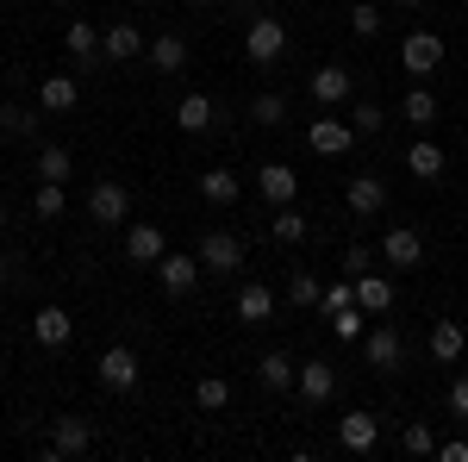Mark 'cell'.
Here are the masks:
<instances>
[{"instance_id": "cb8c5ba5", "label": "cell", "mask_w": 468, "mask_h": 462, "mask_svg": "<svg viewBox=\"0 0 468 462\" xmlns=\"http://www.w3.org/2000/svg\"><path fill=\"white\" fill-rule=\"evenodd\" d=\"M75 101H81L75 75H44V88H37V107H44V113H69Z\"/></svg>"}, {"instance_id": "ffe728a7", "label": "cell", "mask_w": 468, "mask_h": 462, "mask_svg": "<svg viewBox=\"0 0 468 462\" xmlns=\"http://www.w3.org/2000/svg\"><path fill=\"white\" fill-rule=\"evenodd\" d=\"M163 231H156V225H125V256H132V263H150V269H156V263H163Z\"/></svg>"}, {"instance_id": "52a82bcc", "label": "cell", "mask_w": 468, "mask_h": 462, "mask_svg": "<svg viewBox=\"0 0 468 462\" xmlns=\"http://www.w3.org/2000/svg\"><path fill=\"white\" fill-rule=\"evenodd\" d=\"M144 57V32L132 26V19H119L101 32V63H138Z\"/></svg>"}, {"instance_id": "7c38bea8", "label": "cell", "mask_w": 468, "mask_h": 462, "mask_svg": "<svg viewBox=\"0 0 468 462\" xmlns=\"http://www.w3.org/2000/svg\"><path fill=\"white\" fill-rule=\"evenodd\" d=\"M88 450H94V425L75 419V413H63L57 431H50V457H88Z\"/></svg>"}, {"instance_id": "5bb4252c", "label": "cell", "mask_w": 468, "mask_h": 462, "mask_svg": "<svg viewBox=\"0 0 468 462\" xmlns=\"http://www.w3.org/2000/svg\"><path fill=\"white\" fill-rule=\"evenodd\" d=\"M256 194H262L269 207H288L293 194H300V176H293L288 163H262V169H256Z\"/></svg>"}, {"instance_id": "e575fe53", "label": "cell", "mask_w": 468, "mask_h": 462, "mask_svg": "<svg viewBox=\"0 0 468 462\" xmlns=\"http://www.w3.org/2000/svg\"><path fill=\"white\" fill-rule=\"evenodd\" d=\"M399 450H406V457H437V437H431V425H425V419H412V425L399 431Z\"/></svg>"}, {"instance_id": "836d02e7", "label": "cell", "mask_w": 468, "mask_h": 462, "mask_svg": "<svg viewBox=\"0 0 468 462\" xmlns=\"http://www.w3.org/2000/svg\"><path fill=\"white\" fill-rule=\"evenodd\" d=\"M32 132H37V119L19 107V101H6V107H0V138H32Z\"/></svg>"}, {"instance_id": "2e32d148", "label": "cell", "mask_w": 468, "mask_h": 462, "mask_svg": "<svg viewBox=\"0 0 468 462\" xmlns=\"http://www.w3.org/2000/svg\"><path fill=\"white\" fill-rule=\"evenodd\" d=\"M344 200H350V213H356V219H375L381 207H388V181H381V176H350Z\"/></svg>"}, {"instance_id": "ab89813d", "label": "cell", "mask_w": 468, "mask_h": 462, "mask_svg": "<svg viewBox=\"0 0 468 462\" xmlns=\"http://www.w3.org/2000/svg\"><path fill=\"white\" fill-rule=\"evenodd\" d=\"M350 125H356V138H375V132L388 125V113L375 107V101H362V107H350Z\"/></svg>"}, {"instance_id": "f6af8a7d", "label": "cell", "mask_w": 468, "mask_h": 462, "mask_svg": "<svg viewBox=\"0 0 468 462\" xmlns=\"http://www.w3.org/2000/svg\"><path fill=\"white\" fill-rule=\"evenodd\" d=\"M399 6H425V0H399Z\"/></svg>"}, {"instance_id": "7bdbcfd3", "label": "cell", "mask_w": 468, "mask_h": 462, "mask_svg": "<svg viewBox=\"0 0 468 462\" xmlns=\"http://www.w3.org/2000/svg\"><path fill=\"white\" fill-rule=\"evenodd\" d=\"M437 457H443V462H468V437H450V444H437Z\"/></svg>"}, {"instance_id": "74e56055", "label": "cell", "mask_w": 468, "mask_h": 462, "mask_svg": "<svg viewBox=\"0 0 468 462\" xmlns=\"http://www.w3.org/2000/svg\"><path fill=\"white\" fill-rule=\"evenodd\" d=\"M319 306H324V313H344V306H356V282H350V275H344V282H324Z\"/></svg>"}, {"instance_id": "d4e9b609", "label": "cell", "mask_w": 468, "mask_h": 462, "mask_svg": "<svg viewBox=\"0 0 468 462\" xmlns=\"http://www.w3.org/2000/svg\"><path fill=\"white\" fill-rule=\"evenodd\" d=\"M356 306H362V313H388V306H394V282L375 275V269L356 275Z\"/></svg>"}, {"instance_id": "e0dca14e", "label": "cell", "mask_w": 468, "mask_h": 462, "mask_svg": "<svg viewBox=\"0 0 468 462\" xmlns=\"http://www.w3.org/2000/svg\"><path fill=\"white\" fill-rule=\"evenodd\" d=\"M69 313H63V306H37L32 313V338L37 344H44V350H63V344H69Z\"/></svg>"}, {"instance_id": "ac0fdd59", "label": "cell", "mask_w": 468, "mask_h": 462, "mask_svg": "<svg viewBox=\"0 0 468 462\" xmlns=\"http://www.w3.org/2000/svg\"><path fill=\"white\" fill-rule=\"evenodd\" d=\"M176 125H181V132H213V125H218V107H213V94H181V107H176Z\"/></svg>"}, {"instance_id": "d6a6232c", "label": "cell", "mask_w": 468, "mask_h": 462, "mask_svg": "<svg viewBox=\"0 0 468 462\" xmlns=\"http://www.w3.org/2000/svg\"><path fill=\"white\" fill-rule=\"evenodd\" d=\"M32 213H37V219H63V213H69V194H63V181H44V188H37Z\"/></svg>"}, {"instance_id": "277c9868", "label": "cell", "mask_w": 468, "mask_h": 462, "mask_svg": "<svg viewBox=\"0 0 468 462\" xmlns=\"http://www.w3.org/2000/svg\"><path fill=\"white\" fill-rule=\"evenodd\" d=\"M194 256H200V269H213V275H231V269H244V244H238L231 231H207Z\"/></svg>"}, {"instance_id": "4316f807", "label": "cell", "mask_w": 468, "mask_h": 462, "mask_svg": "<svg viewBox=\"0 0 468 462\" xmlns=\"http://www.w3.org/2000/svg\"><path fill=\"white\" fill-rule=\"evenodd\" d=\"M306 231H313V225H306V213H300V207H275V219H269V238H275V244H306Z\"/></svg>"}, {"instance_id": "9c48e42d", "label": "cell", "mask_w": 468, "mask_h": 462, "mask_svg": "<svg viewBox=\"0 0 468 462\" xmlns=\"http://www.w3.org/2000/svg\"><path fill=\"white\" fill-rule=\"evenodd\" d=\"M337 444H344L350 457H368V450L381 444V419H375V413H344V419H337Z\"/></svg>"}, {"instance_id": "7402d4cb", "label": "cell", "mask_w": 468, "mask_h": 462, "mask_svg": "<svg viewBox=\"0 0 468 462\" xmlns=\"http://www.w3.org/2000/svg\"><path fill=\"white\" fill-rule=\"evenodd\" d=\"M63 44H69V57L81 63V70H94V63H101V32H94L88 19H69V32H63Z\"/></svg>"}, {"instance_id": "8fae6325", "label": "cell", "mask_w": 468, "mask_h": 462, "mask_svg": "<svg viewBox=\"0 0 468 462\" xmlns=\"http://www.w3.org/2000/svg\"><path fill=\"white\" fill-rule=\"evenodd\" d=\"M306 88H313V107H344V101H350V70H344V63H324V70H313V81H306Z\"/></svg>"}, {"instance_id": "8d00e7d4", "label": "cell", "mask_w": 468, "mask_h": 462, "mask_svg": "<svg viewBox=\"0 0 468 462\" xmlns=\"http://www.w3.org/2000/svg\"><path fill=\"white\" fill-rule=\"evenodd\" d=\"M368 313H362V306H344V313H331V331H337V338H344V344H362V331H368Z\"/></svg>"}, {"instance_id": "681fc988", "label": "cell", "mask_w": 468, "mask_h": 462, "mask_svg": "<svg viewBox=\"0 0 468 462\" xmlns=\"http://www.w3.org/2000/svg\"><path fill=\"white\" fill-rule=\"evenodd\" d=\"M144 6H156V0H144Z\"/></svg>"}, {"instance_id": "3957f363", "label": "cell", "mask_w": 468, "mask_h": 462, "mask_svg": "<svg viewBox=\"0 0 468 462\" xmlns=\"http://www.w3.org/2000/svg\"><path fill=\"white\" fill-rule=\"evenodd\" d=\"M306 144H313L319 156H344V150L356 144V125H350V119H331V113L319 107V119L306 125Z\"/></svg>"}, {"instance_id": "4dcf8cb0", "label": "cell", "mask_w": 468, "mask_h": 462, "mask_svg": "<svg viewBox=\"0 0 468 462\" xmlns=\"http://www.w3.org/2000/svg\"><path fill=\"white\" fill-rule=\"evenodd\" d=\"M399 119H412L419 132H425V125L437 119V101H431V88H425V81H419V88H412V94L399 101Z\"/></svg>"}, {"instance_id": "4fadbf2b", "label": "cell", "mask_w": 468, "mask_h": 462, "mask_svg": "<svg viewBox=\"0 0 468 462\" xmlns=\"http://www.w3.org/2000/svg\"><path fill=\"white\" fill-rule=\"evenodd\" d=\"M293 393H300V400H313V406H324V400L337 393V369H331V362H319V356H313V362H300Z\"/></svg>"}, {"instance_id": "1f68e13d", "label": "cell", "mask_w": 468, "mask_h": 462, "mask_svg": "<svg viewBox=\"0 0 468 462\" xmlns=\"http://www.w3.org/2000/svg\"><path fill=\"white\" fill-rule=\"evenodd\" d=\"M194 400H200L207 413H218V406H231V381H225V375H200V381H194Z\"/></svg>"}, {"instance_id": "60d3db41", "label": "cell", "mask_w": 468, "mask_h": 462, "mask_svg": "<svg viewBox=\"0 0 468 462\" xmlns=\"http://www.w3.org/2000/svg\"><path fill=\"white\" fill-rule=\"evenodd\" d=\"M350 32H356V38H375V32H381V13H375L368 0H356V6H350Z\"/></svg>"}, {"instance_id": "603a6c76", "label": "cell", "mask_w": 468, "mask_h": 462, "mask_svg": "<svg viewBox=\"0 0 468 462\" xmlns=\"http://www.w3.org/2000/svg\"><path fill=\"white\" fill-rule=\"evenodd\" d=\"M275 313V294H269V282H244L238 287V319L244 325H262Z\"/></svg>"}, {"instance_id": "5b68a950", "label": "cell", "mask_w": 468, "mask_h": 462, "mask_svg": "<svg viewBox=\"0 0 468 462\" xmlns=\"http://www.w3.org/2000/svg\"><path fill=\"white\" fill-rule=\"evenodd\" d=\"M94 375H101V388H112V393H132V388H138V375H144V369H138V350H125V344H112V350L101 356V369H94Z\"/></svg>"}, {"instance_id": "bcb514c9", "label": "cell", "mask_w": 468, "mask_h": 462, "mask_svg": "<svg viewBox=\"0 0 468 462\" xmlns=\"http://www.w3.org/2000/svg\"><path fill=\"white\" fill-rule=\"evenodd\" d=\"M0 231H6V207H0Z\"/></svg>"}, {"instance_id": "484cf974", "label": "cell", "mask_w": 468, "mask_h": 462, "mask_svg": "<svg viewBox=\"0 0 468 462\" xmlns=\"http://www.w3.org/2000/svg\"><path fill=\"white\" fill-rule=\"evenodd\" d=\"M406 169H412L419 181H437V176H443V150L419 132V138H412V150H406Z\"/></svg>"}, {"instance_id": "f546056e", "label": "cell", "mask_w": 468, "mask_h": 462, "mask_svg": "<svg viewBox=\"0 0 468 462\" xmlns=\"http://www.w3.org/2000/svg\"><path fill=\"white\" fill-rule=\"evenodd\" d=\"M32 169H37V181H69V169H75V163H69V144H44Z\"/></svg>"}, {"instance_id": "7a4b0ae2", "label": "cell", "mask_w": 468, "mask_h": 462, "mask_svg": "<svg viewBox=\"0 0 468 462\" xmlns=\"http://www.w3.org/2000/svg\"><path fill=\"white\" fill-rule=\"evenodd\" d=\"M125 213H132L125 181H94V188H88V219H94V225H125Z\"/></svg>"}, {"instance_id": "6da1fadb", "label": "cell", "mask_w": 468, "mask_h": 462, "mask_svg": "<svg viewBox=\"0 0 468 462\" xmlns=\"http://www.w3.org/2000/svg\"><path fill=\"white\" fill-rule=\"evenodd\" d=\"M244 57H250V63H282V57H288V26H282L275 13H256L250 32H244Z\"/></svg>"}, {"instance_id": "44dd1931", "label": "cell", "mask_w": 468, "mask_h": 462, "mask_svg": "<svg viewBox=\"0 0 468 462\" xmlns=\"http://www.w3.org/2000/svg\"><path fill=\"white\" fill-rule=\"evenodd\" d=\"M293 375H300V362H293V356H282V350H269L262 362H256V381H262L269 393H288Z\"/></svg>"}, {"instance_id": "f1b7e54d", "label": "cell", "mask_w": 468, "mask_h": 462, "mask_svg": "<svg viewBox=\"0 0 468 462\" xmlns=\"http://www.w3.org/2000/svg\"><path fill=\"white\" fill-rule=\"evenodd\" d=\"M463 344H468V338H463V325H456V319H437L431 325V356H437V362H456Z\"/></svg>"}, {"instance_id": "9a60e30c", "label": "cell", "mask_w": 468, "mask_h": 462, "mask_svg": "<svg viewBox=\"0 0 468 462\" xmlns=\"http://www.w3.org/2000/svg\"><path fill=\"white\" fill-rule=\"evenodd\" d=\"M381 256H388L394 269H419V263H425V238H419L412 225H394V231L381 238Z\"/></svg>"}, {"instance_id": "b9f144b4", "label": "cell", "mask_w": 468, "mask_h": 462, "mask_svg": "<svg viewBox=\"0 0 468 462\" xmlns=\"http://www.w3.org/2000/svg\"><path fill=\"white\" fill-rule=\"evenodd\" d=\"M450 413H456V419H468V375H456V381H450Z\"/></svg>"}, {"instance_id": "8992f818", "label": "cell", "mask_w": 468, "mask_h": 462, "mask_svg": "<svg viewBox=\"0 0 468 462\" xmlns=\"http://www.w3.org/2000/svg\"><path fill=\"white\" fill-rule=\"evenodd\" d=\"M207 269H200V256H181V250H163V263H156V282H163V294H194V282H200Z\"/></svg>"}, {"instance_id": "ba28073f", "label": "cell", "mask_w": 468, "mask_h": 462, "mask_svg": "<svg viewBox=\"0 0 468 462\" xmlns=\"http://www.w3.org/2000/svg\"><path fill=\"white\" fill-rule=\"evenodd\" d=\"M362 356H368V369H399L406 362V344H399V331L394 325H375V331H362Z\"/></svg>"}, {"instance_id": "ee69618b", "label": "cell", "mask_w": 468, "mask_h": 462, "mask_svg": "<svg viewBox=\"0 0 468 462\" xmlns=\"http://www.w3.org/2000/svg\"><path fill=\"white\" fill-rule=\"evenodd\" d=\"M344 269H350V282L368 275V250H344Z\"/></svg>"}, {"instance_id": "7dc6e473", "label": "cell", "mask_w": 468, "mask_h": 462, "mask_svg": "<svg viewBox=\"0 0 468 462\" xmlns=\"http://www.w3.org/2000/svg\"><path fill=\"white\" fill-rule=\"evenodd\" d=\"M187 6H207V0H187Z\"/></svg>"}, {"instance_id": "30bf717a", "label": "cell", "mask_w": 468, "mask_h": 462, "mask_svg": "<svg viewBox=\"0 0 468 462\" xmlns=\"http://www.w3.org/2000/svg\"><path fill=\"white\" fill-rule=\"evenodd\" d=\"M399 63H406V70L425 81V75H431L437 63H443V38H437V32H412L406 44H399Z\"/></svg>"}, {"instance_id": "83f0119b", "label": "cell", "mask_w": 468, "mask_h": 462, "mask_svg": "<svg viewBox=\"0 0 468 462\" xmlns=\"http://www.w3.org/2000/svg\"><path fill=\"white\" fill-rule=\"evenodd\" d=\"M200 194H207L213 207H231V200L244 194V181L231 176V169H207V176H200Z\"/></svg>"}, {"instance_id": "d6986e66", "label": "cell", "mask_w": 468, "mask_h": 462, "mask_svg": "<svg viewBox=\"0 0 468 462\" xmlns=\"http://www.w3.org/2000/svg\"><path fill=\"white\" fill-rule=\"evenodd\" d=\"M144 57H150V70H163V75H181V70H187V38L163 32L156 44H144Z\"/></svg>"}, {"instance_id": "c3c4849f", "label": "cell", "mask_w": 468, "mask_h": 462, "mask_svg": "<svg viewBox=\"0 0 468 462\" xmlns=\"http://www.w3.org/2000/svg\"><path fill=\"white\" fill-rule=\"evenodd\" d=\"M57 6H69V0H57Z\"/></svg>"}, {"instance_id": "d590c367", "label": "cell", "mask_w": 468, "mask_h": 462, "mask_svg": "<svg viewBox=\"0 0 468 462\" xmlns=\"http://www.w3.org/2000/svg\"><path fill=\"white\" fill-rule=\"evenodd\" d=\"M319 294H324V282L313 275V269H293V282H288V300H293V306H319Z\"/></svg>"}, {"instance_id": "f35d334b", "label": "cell", "mask_w": 468, "mask_h": 462, "mask_svg": "<svg viewBox=\"0 0 468 462\" xmlns=\"http://www.w3.org/2000/svg\"><path fill=\"white\" fill-rule=\"evenodd\" d=\"M250 119H256V125H282V119H288V101H282V94H256Z\"/></svg>"}]
</instances>
